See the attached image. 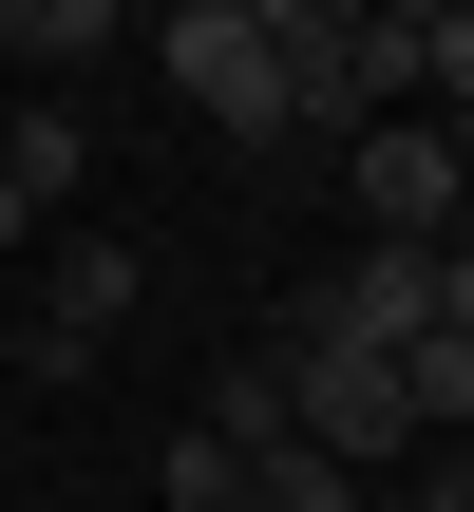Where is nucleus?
I'll return each instance as SVG.
<instances>
[{"label":"nucleus","instance_id":"4468645a","mask_svg":"<svg viewBox=\"0 0 474 512\" xmlns=\"http://www.w3.org/2000/svg\"><path fill=\"white\" fill-rule=\"evenodd\" d=\"M418 512H474V494H456V475H437V494H418Z\"/></svg>","mask_w":474,"mask_h":512},{"label":"nucleus","instance_id":"6e6552de","mask_svg":"<svg viewBox=\"0 0 474 512\" xmlns=\"http://www.w3.org/2000/svg\"><path fill=\"white\" fill-rule=\"evenodd\" d=\"M399 399H418V437H456V418H474V342H456V323L399 342Z\"/></svg>","mask_w":474,"mask_h":512},{"label":"nucleus","instance_id":"9b49d317","mask_svg":"<svg viewBox=\"0 0 474 512\" xmlns=\"http://www.w3.org/2000/svg\"><path fill=\"white\" fill-rule=\"evenodd\" d=\"M0 38H19V57H95V38H114V0H19Z\"/></svg>","mask_w":474,"mask_h":512},{"label":"nucleus","instance_id":"20e7f679","mask_svg":"<svg viewBox=\"0 0 474 512\" xmlns=\"http://www.w3.org/2000/svg\"><path fill=\"white\" fill-rule=\"evenodd\" d=\"M304 342H361V361L437 342V247H342V266L304 285Z\"/></svg>","mask_w":474,"mask_h":512},{"label":"nucleus","instance_id":"1a4fd4ad","mask_svg":"<svg viewBox=\"0 0 474 512\" xmlns=\"http://www.w3.org/2000/svg\"><path fill=\"white\" fill-rule=\"evenodd\" d=\"M247 512H361V475H342V456H304V437H285V456H247Z\"/></svg>","mask_w":474,"mask_h":512},{"label":"nucleus","instance_id":"39448f33","mask_svg":"<svg viewBox=\"0 0 474 512\" xmlns=\"http://www.w3.org/2000/svg\"><path fill=\"white\" fill-rule=\"evenodd\" d=\"M114 323H133V247H114V228H76V247H57V304H38V342H19V380H76Z\"/></svg>","mask_w":474,"mask_h":512},{"label":"nucleus","instance_id":"0eeeda50","mask_svg":"<svg viewBox=\"0 0 474 512\" xmlns=\"http://www.w3.org/2000/svg\"><path fill=\"white\" fill-rule=\"evenodd\" d=\"M190 437H209V456H285V361H228Z\"/></svg>","mask_w":474,"mask_h":512},{"label":"nucleus","instance_id":"f03ea898","mask_svg":"<svg viewBox=\"0 0 474 512\" xmlns=\"http://www.w3.org/2000/svg\"><path fill=\"white\" fill-rule=\"evenodd\" d=\"M285 437L361 475V456H399V437H418V399H399V361H361V342H285Z\"/></svg>","mask_w":474,"mask_h":512},{"label":"nucleus","instance_id":"7ed1b4c3","mask_svg":"<svg viewBox=\"0 0 474 512\" xmlns=\"http://www.w3.org/2000/svg\"><path fill=\"white\" fill-rule=\"evenodd\" d=\"M342 190H361V247H456V152H437V114H380V133H342Z\"/></svg>","mask_w":474,"mask_h":512},{"label":"nucleus","instance_id":"2eb2a0df","mask_svg":"<svg viewBox=\"0 0 474 512\" xmlns=\"http://www.w3.org/2000/svg\"><path fill=\"white\" fill-rule=\"evenodd\" d=\"M456 494H474V418H456Z\"/></svg>","mask_w":474,"mask_h":512},{"label":"nucleus","instance_id":"f3484780","mask_svg":"<svg viewBox=\"0 0 474 512\" xmlns=\"http://www.w3.org/2000/svg\"><path fill=\"white\" fill-rule=\"evenodd\" d=\"M456 247H474V209H456Z\"/></svg>","mask_w":474,"mask_h":512},{"label":"nucleus","instance_id":"423d86ee","mask_svg":"<svg viewBox=\"0 0 474 512\" xmlns=\"http://www.w3.org/2000/svg\"><path fill=\"white\" fill-rule=\"evenodd\" d=\"M76 171H95V152H76V114H57V95H19V114H0V190H19V228H38Z\"/></svg>","mask_w":474,"mask_h":512},{"label":"nucleus","instance_id":"f8f14e48","mask_svg":"<svg viewBox=\"0 0 474 512\" xmlns=\"http://www.w3.org/2000/svg\"><path fill=\"white\" fill-rule=\"evenodd\" d=\"M418 76H437V95H474V0H418Z\"/></svg>","mask_w":474,"mask_h":512},{"label":"nucleus","instance_id":"dca6fc26","mask_svg":"<svg viewBox=\"0 0 474 512\" xmlns=\"http://www.w3.org/2000/svg\"><path fill=\"white\" fill-rule=\"evenodd\" d=\"M0 247H19V190H0Z\"/></svg>","mask_w":474,"mask_h":512},{"label":"nucleus","instance_id":"ddd939ff","mask_svg":"<svg viewBox=\"0 0 474 512\" xmlns=\"http://www.w3.org/2000/svg\"><path fill=\"white\" fill-rule=\"evenodd\" d=\"M437 323H456V342H474V247H437Z\"/></svg>","mask_w":474,"mask_h":512},{"label":"nucleus","instance_id":"f257e3e1","mask_svg":"<svg viewBox=\"0 0 474 512\" xmlns=\"http://www.w3.org/2000/svg\"><path fill=\"white\" fill-rule=\"evenodd\" d=\"M152 57H171V95L209 114V133H247V152H285L304 114H285V38H266V0H171L152 19Z\"/></svg>","mask_w":474,"mask_h":512},{"label":"nucleus","instance_id":"9d476101","mask_svg":"<svg viewBox=\"0 0 474 512\" xmlns=\"http://www.w3.org/2000/svg\"><path fill=\"white\" fill-rule=\"evenodd\" d=\"M152 494H171V512H247V456H209V437H171V456H152Z\"/></svg>","mask_w":474,"mask_h":512}]
</instances>
